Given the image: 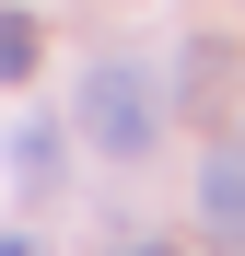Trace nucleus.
I'll return each instance as SVG.
<instances>
[{
	"label": "nucleus",
	"instance_id": "nucleus-1",
	"mask_svg": "<svg viewBox=\"0 0 245 256\" xmlns=\"http://www.w3.org/2000/svg\"><path fill=\"white\" fill-rule=\"evenodd\" d=\"M70 128L105 163H152L163 152V82H152V58H94L70 82Z\"/></svg>",
	"mask_w": 245,
	"mask_h": 256
},
{
	"label": "nucleus",
	"instance_id": "nucleus-2",
	"mask_svg": "<svg viewBox=\"0 0 245 256\" xmlns=\"http://www.w3.org/2000/svg\"><path fill=\"white\" fill-rule=\"evenodd\" d=\"M198 233H210V256H245V128L198 152Z\"/></svg>",
	"mask_w": 245,
	"mask_h": 256
},
{
	"label": "nucleus",
	"instance_id": "nucleus-3",
	"mask_svg": "<svg viewBox=\"0 0 245 256\" xmlns=\"http://www.w3.org/2000/svg\"><path fill=\"white\" fill-rule=\"evenodd\" d=\"M222 82H233V47H222V35H198V47H187V70L163 82V116H175V105H210Z\"/></svg>",
	"mask_w": 245,
	"mask_h": 256
},
{
	"label": "nucleus",
	"instance_id": "nucleus-4",
	"mask_svg": "<svg viewBox=\"0 0 245 256\" xmlns=\"http://www.w3.org/2000/svg\"><path fill=\"white\" fill-rule=\"evenodd\" d=\"M12 175H24V186H47V175H59V116H35L24 140H12Z\"/></svg>",
	"mask_w": 245,
	"mask_h": 256
},
{
	"label": "nucleus",
	"instance_id": "nucleus-5",
	"mask_svg": "<svg viewBox=\"0 0 245 256\" xmlns=\"http://www.w3.org/2000/svg\"><path fill=\"white\" fill-rule=\"evenodd\" d=\"M35 47H47L35 12H0V82H35Z\"/></svg>",
	"mask_w": 245,
	"mask_h": 256
},
{
	"label": "nucleus",
	"instance_id": "nucleus-6",
	"mask_svg": "<svg viewBox=\"0 0 245 256\" xmlns=\"http://www.w3.org/2000/svg\"><path fill=\"white\" fill-rule=\"evenodd\" d=\"M117 256H175V244H163V233H140V244H117Z\"/></svg>",
	"mask_w": 245,
	"mask_h": 256
},
{
	"label": "nucleus",
	"instance_id": "nucleus-7",
	"mask_svg": "<svg viewBox=\"0 0 245 256\" xmlns=\"http://www.w3.org/2000/svg\"><path fill=\"white\" fill-rule=\"evenodd\" d=\"M0 256H35V233H0Z\"/></svg>",
	"mask_w": 245,
	"mask_h": 256
}]
</instances>
